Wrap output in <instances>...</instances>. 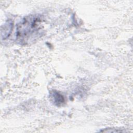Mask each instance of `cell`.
Listing matches in <instances>:
<instances>
[{
    "label": "cell",
    "instance_id": "cell-1",
    "mask_svg": "<svg viewBox=\"0 0 133 133\" xmlns=\"http://www.w3.org/2000/svg\"><path fill=\"white\" fill-rule=\"evenodd\" d=\"M42 20L37 15L24 17L17 25L16 41L21 45L34 42L42 34Z\"/></svg>",
    "mask_w": 133,
    "mask_h": 133
},
{
    "label": "cell",
    "instance_id": "cell-2",
    "mask_svg": "<svg viewBox=\"0 0 133 133\" xmlns=\"http://www.w3.org/2000/svg\"><path fill=\"white\" fill-rule=\"evenodd\" d=\"M49 98L51 101L58 107L62 105L65 102V99L63 95L56 90L50 91Z\"/></svg>",
    "mask_w": 133,
    "mask_h": 133
},
{
    "label": "cell",
    "instance_id": "cell-3",
    "mask_svg": "<svg viewBox=\"0 0 133 133\" xmlns=\"http://www.w3.org/2000/svg\"><path fill=\"white\" fill-rule=\"evenodd\" d=\"M13 23L11 21H7L4 25L2 26L1 29V37L2 39H6L11 34L12 29Z\"/></svg>",
    "mask_w": 133,
    "mask_h": 133
}]
</instances>
